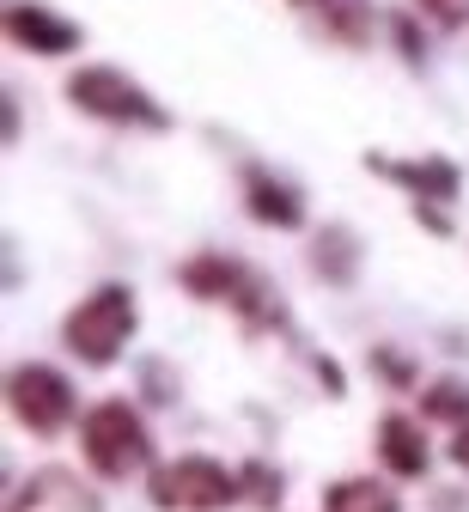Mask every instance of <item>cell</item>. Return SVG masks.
Listing matches in <instances>:
<instances>
[{"label": "cell", "mask_w": 469, "mask_h": 512, "mask_svg": "<svg viewBox=\"0 0 469 512\" xmlns=\"http://www.w3.org/2000/svg\"><path fill=\"white\" fill-rule=\"evenodd\" d=\"M177 287L189 299H220V305H232L250 330H287V305L275 299V287H268L256 269H244L238 256H226V250L189 256V263L177 269Z\"/></svg>", "instance_id": "6da1fadb"}, {"label": "cell", "mask_w": 469, "mask_h": 512, "mask_svg": "<svg viewBox=\"0 0 469 512\" xmlns=\"http://www.w3.org/2000/svg\"><path fill=\"white\" fill-rule=\"evenodd\" d=\"M80 458L104 476V482H128L134 470L153 464V433L128 397H104L80 415Z\"/></svg>", "instance_id": "7a4b0ae2"}, {"label": "cell", "mask_w": 469, "mask_h": 512, "mask_svg": "<svg viewBox=\"0 0 469 512\" xmlns=\"http://www.w3.org/2000/svg\"><path fill=\"white\" fill-rule=\"evenodd\" d=\"M134 324H141L134 293L122 281H110V287H92L74 311L61 317V342H67V354L86 360V366H110L134 342Z\"/></svg>", "instance_id": "3957f363"}, {"label": "cell", "mask_w": 469, "mask_h": 512, "mask_svg": "<svg viewBox=\"0 0 469 512\" xmlns=\"http://www.w3.org/2000/svg\"><path fill=\"white\" fill-rule=\"evenodd\" d=\"M147 500L159 512H220V506L244 500V482H238V470H226L208 452H183L171 464H153Z\"/></svg>", "instance_id": "277c9868"}, {"label": "cell", "mask_w": 469, "mask_h": 512, "mask_svg": "<svg viewBox=\"0 0 469 512\" xmlns=\"http://www.w3.org/2000/svg\"><path fill=\"white\" fill-rule=\"evenodd\" d=\"M67 104L98 122H116V128H171V110L153 104L147 86L128 80L122 68H80L67 80Z\"/></svg>", "instance_id": "5b68a950"}, {"label": "cell", "mask_w": 469, "mask_h": 512, "mask_svg": "<svg viewBox=\"0 0 469 512\" xmlns=\"http://www.w3.org/2000/svg\"><path fill=\"white\" fill-rule=\"evenodd\" d=\"M7 409L25 433L37 439H55L67 421L80 415V397H74V384H67V372L43 366V360H19L7 372Z\"/></svg>", "instance_id": "8992f818"}, {"label": "cell", "mask_w": 469, "mask_h": 512, "mask_svg": "<svg viewBox=\"0 0 469 512\" xmlns=\"http://www.w3.org/2000/svg\"><path fill=\"white\" fill-rule=\"evenodd\" d=\"M366 165L378 177H390L396 189H409V196L421 208H439V202H457V189H463V171L451 159H390V153H366Z\"/></svg>", "instance_id": "52a82bcc"}, {"label": "cell", "mask_w": 469, "mask_h": 512, "mask_svg": "<svg viewBox=\"0 0 469 512\" xmlns=\"http://www.w3.org/2000/svg\"><path fill=\"white\" fill-rule=\"evenodd\" d=\"M7 512H104V506H98L92 482H80L74 470H61V464H49V470H37L7 500Z\"/></svg>", "instance_id": "ba28073f"}, {"label": "cell", "mask_w": 469, "mask_h": 512, "mask_svg": "<svg viewBox=\"0 0 469 512\" xmlns=\"http://www.w3.org/2000/svg\"><path fill=\"white\" fill-rule=\"evenodd\" d=\"M7 37L19 49H31V55H74L80 49V25L37 7V0H13L7 7Z\"/></svg>", "instance_id": "9c48e42d"}, {"label": "cell", "mask_w": 469, "mask_h": 512, "mask_svg": "<svg viewBox=\"0 0 469 512\" xmlns=\"http://www.w3.org/2000/svg\"><path fill=\"white\" fill-rule=\"evenodd\" d=\"M378 458H384L390 476L421 482V476H427V458H433L421 421H409V415H384V421H378Z\"/></svg>", "instance_id": "30bf717a"}, {"label": "cell", "mask_w": 469, "mask_h": 512, "mask_svg": "<svg viewBox=\"0 0 469 512\" xmlns=\"http://www.w3.org/2000/svg\"><path fill=\"white\" fill-rule=\"evenodd\" d=\"M244 208H250L262 226H281V232L305 226V202H299V189H293L287 177H275V171H244Z\"/></svg>", "instance_id": "8fae6325"}, {"label": "cell", "mask_w": 469, "mask_h": 512, "mask_svg": "<svg viewBox=\"0 0 469 512\" xmlns=\"http://www.w3.org/2000/svg\"><path fill=\"white\" fill-rule=\"evenodd\" d=\"M323 512H402V500L378 476H342L323 488Z\"/></svg>", "instance_id": "7c38bea8"}, {"label": "cell", "mask_w": 469, "mask_h": 512, "mask_svg": "<svg viewBox=\"0 0 469 512\" xmlns=\"http://www.w3.org/2000/svg\"><path fill=\"white\" fill-rule=\"evenodd\" d=\"M421 421L463 427V421H469V384H463V378H433L427 391H421Z\"/></svg>", "instance_id": "4fadbf2b"}, {"label": "cell", "mask_w": 469, "mask_h": 512, "mask_svg": "<svg viewBox=\"0 0 469 512\" xmlns=\"http://www.w3.org/2000/svg\"><path fill=\"white\" fill-rule=\"evenodd\" d=\"M311 263L323 269V281H335V287H342V281L354 275V238H348L342 226L317 232V244H311Z\"/></svg>", "instance_id": "5bb4252c"}, {"label": "cell", "mask_w": 469, "mask_h": 512, "mask_svg": "<svg viewBox=\"0 0 469 512\" xmlns=\"http://www.w3.org/2000/svg\"><path fill=\"white\" fill-rule=\"evenodd\" d=\"M317 13H323V25L342 37V43H366V19H372L366 0H323Z\"/></svg>", "instance_id": "9a60e30c"}, {"label": "cell", "mask_w": 469, "mask_h": 512, "mask_svg": "<svg viewBox=\"0 0 469 512\" xmlns=\"http://www.w3.org/2000/svg\"><path fill=\"white\" fill-rule=\"evenodd\" d=\"M238 482H244V500H256V506H281V476L268 470V464H244Z\"/></svg>", "instance_id": "2e32d148"}, {"label": "cell", "mask_w": 469, "mask_h": 512, "mask_svg": "<svg viewBox=\"0 0 469 512\" xmlns=\"http://www.w3.org/2000/svg\"><path fill=\"white\" fill-rule=\"evenodd\" d=\"M372 366H378V378L390 384V391H409L415 384V360H402L396 348H372Z\"/></svg>", "instance_id": "e0dca14e"}, {"label": "cell", "mask_w": 469, "mask_h": 512, "mask_svg": "<svg viewBox=\"0 0 469 512\" xmlns=\"http://www.w3.org/2000/svg\"><path fill=\"white\" fill-rule=\"evenodd\" d=\"M415 7H421L439 31H463V25H469V0H415Z\"/></svg>", "instance_id": "ac0fdd59"}, {"label": "cell", "mask_w": 469, "mask_h": 512, "mask_svg": "<svg viewBox=\"0 0 469 512\" xmlns=\"http://www.w3.org/2000/svg\"><path fill=\"white\" fill-rule=\"evenodd\" d=\"M390 31H396V43H402V55H409V61H421V37H415V25H409V13H396V19H390Z\"/></svg>", "instance_id": "d6986e66"}, {"label": "cell", "mask_w": 469, "mask_h": 512, "mask_svg": "<svg viewBox=\"0 0 469 512\" xmlns=\"http://www.w3.org/2000/svg\"><path fill=\"white\" fill-rule=\"evenodd\" d=\"M451 464H457V470H469V421H463V427H451Z\"/></svg>", "instance_id": "ffe728a7"}, {"label": "cell", "mask_w": 469, "mask_h": 512, "mask_svg": "<svg viewBox=\"0 0 469 512\" xmlns=\"http://www.w3.org/2000/svg\"><path fill=\"white\" fill-rule=\"evenodd\" d=\"M293 7H311V13H317V7H323V0H293Z\"/></svg>", "instance_id": "44dd1931"}]
</instances>
